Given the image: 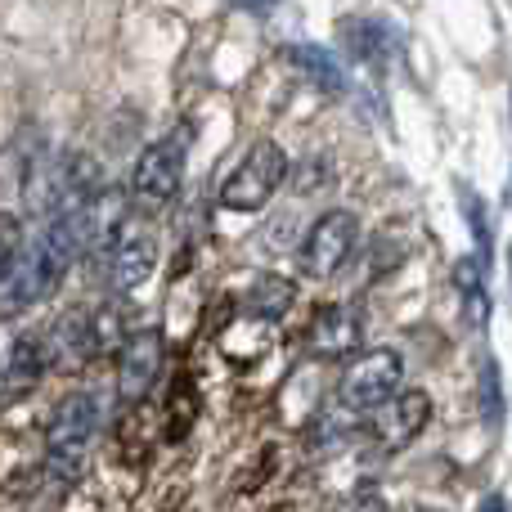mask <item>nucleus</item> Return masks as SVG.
<instances>
[{
    "instance_id": "0eeeda50",
    "label": "nucleus",
    "mask_w": 512,
    "mask_h": 512,
    "mask_svg": "<svg viewBox=\"0 0 512 512\" xmlns=\"http://www.w3.org/2000/svg\"><path fill=\"white\" fill-rule=\"evenodd\" d=\"M427 418H432L427 391H396V396H387L378 409H369V432L378 445L400 450V445H409L418 432H423Z\"/></svg>"
},
{
    "instance_id": "f3484780",
    "label": "nucleus",
    "mask_w": 512,
    "mask_h": 512,
    "mask_svg": "<svg viewBox=\"0 0 512 512\" xmlns=\"http://www.w3.org/2000/svg\"><path fill=\"white\" fill-rule=\"evenodd\" d=\"M256 301H261V315H283V310L292 306V283H279V279H270V283H261V292H256Z\"/></svg>"
},
{
    "instance_id": "423d86ee",
    "label": "nucleus",
    "mask_w": 512,
    "mask_h": 512,
    "mask_svg": "<svg viewBox=\"0 0 512 512\" xmlns=\"http://www.w3.org/2000/svg\"><path fill=\"white\" fill-rule=\"evenodd\" d=\"M162 373V333L158 328H135L126 346L117 351V400L122 405H140L153 391Z\"/></svg>"
},
{
    "instance_id": "a211bd4d",
    "label": "nucleus",
    "mask_w": 512,
    "mask_h": 512,
    "mask_svg": "<svg viewBox=\"0 0 512 512\" xmlns=\"http://www.w3.org/2000/svg\"><path fill=\"white\" fill-rule=\"evenodd\" d=\"M248 9H270V5H279V0H243Z\"/></svg>"
},
{
    "instance_id": "1a4fd4ad",
    "label": "nucleus",
    "mask_w": 512,
    "mask_h": 512,
    "mask_svg": "<svg viewBox=\"0 0 512 512\" xmlns=\"http://www.w3.org/2000/svg\"><path fill=\"white\" fill-rule=\"evenodd\" d=\"M153 265H158V243H153V234H122V239L113 243V252H108L104 279L113 292H131L149 279Z\"/></svg>"
},
{
    "instance_id": "dca6fc26",
    "label": "nucleus",
    "mask_w": 512,
    "mask_h": 512,
    "mask_svg": "<svg viewBox=\"0 0 512 512\" xmlns=\"http://www.w3.org/2000/svg\"><path fill=\"white\" fill-rule=\"evenodd\" d=\"M463 212H468V225H472V239H477V252L490 261V221H486V207H481V198L472 194V189H463Z\"/></svg>"
},
{
    "instance_id": "ddd939ff",
    "label": "nucleus",
    "mask_w": 512,
    "mask_h": 512,
    "mask_svg": "<svg viewBox=\"0 0 512 512\" xmlns=\"http://www.w3.org/2000/svg\"><path fill=\"white\" fill-rule=\"evenodd\" d=\"M288 59L297 63L315 86H324L328 95H346V72L328 50H319V45H288Z\"/></svg>"
},
{
    "instance_id": "39448f33",
    "label": "nucleus",
    "mask_w": 512,
    "mask_h": 512,
    "mask_svg": "<svg viewBox=\"0 0 512 512\" xmlns=\"http://www.w3.org/2000/svg\"><path fill=\"white\" fill-rule=\"evenodd\" d=\"M355 230H360L355 212H346V207L324 212L306 230V239H301V270H306L310 279H333L355 248Z\"/></svg>"
},
{
    "instance_id": "9d476101",
    "label": "nucleus",
    "mask_w": 512,
    "mask_h": 512,
    "mask_svg": "<svg viewBox=\"0 0 512 512\" xmlns=\"http://www.w3.org/2000/svg\"><path fill=\"white\" fill-rule=\"evenodd\" d=\"M50 364L54 360H50V342H45V337H32V333L14 337V342H9V351H5V400L32 391L36 378H41Z\"/></svg>"
},
{
    "instance_id": "7ed1b4c3",
    "label": "nucleus",
    "mask_w": 512,
    "mask_h": 512,
    "mask_svg": "<svg viewBox=\"0 0 512 512\" xmlns=\"http://www.w3.org/2000/svg\"><path fill=\"white\" fill-rule=\"evenodd\" d=\"M400 373H405V360L391 346L360 351L337 382V400H342V409H378L382 400L400 391Z\"/></svg>"
},
{
    "instance_id": "6e6552de",
    "label": "nucleus",
    "mask_w": 512,
    "mask_h": 512,
    "mask_svg": "<svg viewBox=\"0 0 512 512\" xmlns=\"http://www.w3.org/2000/svg\"><path fill=\"white\" fill-rule=\"evenodd\" d=\"M310 351L324 355V360H337V355H351L360 351V337H364V319L355 306L346 301H333L324 306L315 319H310Z\"/></svg>"
},
{
    "instance_id": "2eb2a0df",
    "label": "nucleus",
    "mask_w": 512,
    "mask_h": 512,
    "mask_svg": "<svg viewBox=\"0 0 512 512\" xmlns=\"http://www.w3.org/2000/svg\"><path fill=\"white\" fill-rule=\"evenodd\" d=\"M122 337H131V333H122V315L117 310H99L95 315V355H113V351H122Z\"/></svg>"
},
{
    "instance_id": "9b49d317",
    "label": "nucleus",
    "mask_w": 512,
    "mask_h": 512,
    "mask_svg": "<svg viewBox=\"0 0 512 512\" xmlns=\"http://www.w3.org/2000/svg\"><path fill=\"white\" fill-rule=\"evenodd\" d=\"M50 360L54 364H68V369H81V364L95 355V324H86V315L81 310H72V315H63L59 324L50 328Z\"/></svg>"
},
{
    "instance_id": "20e7f679",
    "label": "nucleus",
    "mask_w": 512,
    "mask_h": 512,
    "mask_svg": "<svg viewBox=\"0 0 512 512\" xmlns=\"http://www.w3.org/2000/svg\"><path fill=\"white\" fill-rule=\"evenodd\" d=\"M185 149H189V135H167V140L149 144L135 162V176H131V198L144 207V212H158L176 198L180 176H185Z\"/></svg>"
},
{
    "instance_id": "f03ea898",
    "label": "nucleus",
    "mask_w": 512,
    "mask_h": 512,
    "mask_svg": "<svg viewBox=\"0 0 512 512\" xmlns=\"http://www.w3.org/2000/svg\"><path fill=\"white\" fill-rule=\"evenodd\" d=\"M288 176V153L274 140H261L248 149V158L234 167V176L221 185V207L225 212H261L274 198V189Z\"/></svg>"
},
{
    "instance_id": "f8f14e48",
    "label": "nucleus",
    "mask_w": 512,
    "mask_h": 512,
    "mask_svg": "<svg viewBox=\"0 0 512 512\" xmlns=\"http://www.w3.org/2000/svg\"><path fill=\"white\" fill-rule=\"evenodd\" d=\"M454 283L463 292V310H468L472 328L490 324V292H486V256H463L454 265Z\"/></svg>"
},
{
    "instance_id": "4468645a",
    "label": "nucleus",
    "mask_w": 512,
    "mask_h": 512,
    "mask_svg": "<svg viewBox=\"0 0 512 512\" xmlns=\"http://www.w3.org/2000/svg\"><path fill=\"white\" fill-rule=\"evenodd\" d=\"M477 387H481V418H486V427H504V382H499V364L490 355L481 360Z\"/></svg>"
},
{
    "instance_id": "f257e3e1",
    "label": "nucleus",
    "mask_w": 512,
    "mask_h": 512,
    "mask_svg": "<svg viewBox=\"0 0 512 512\" xmlns=\"http://www.w3.org/2000/svg\"><path fill=\"white\" fill-rule=\"evenodd\" d=\"M99 427V400L77 391V396H63L54 405L50 423H45V472H50L59 486H72L86 468L90 441H95Z\"/></svg>"
}]
</instances>
